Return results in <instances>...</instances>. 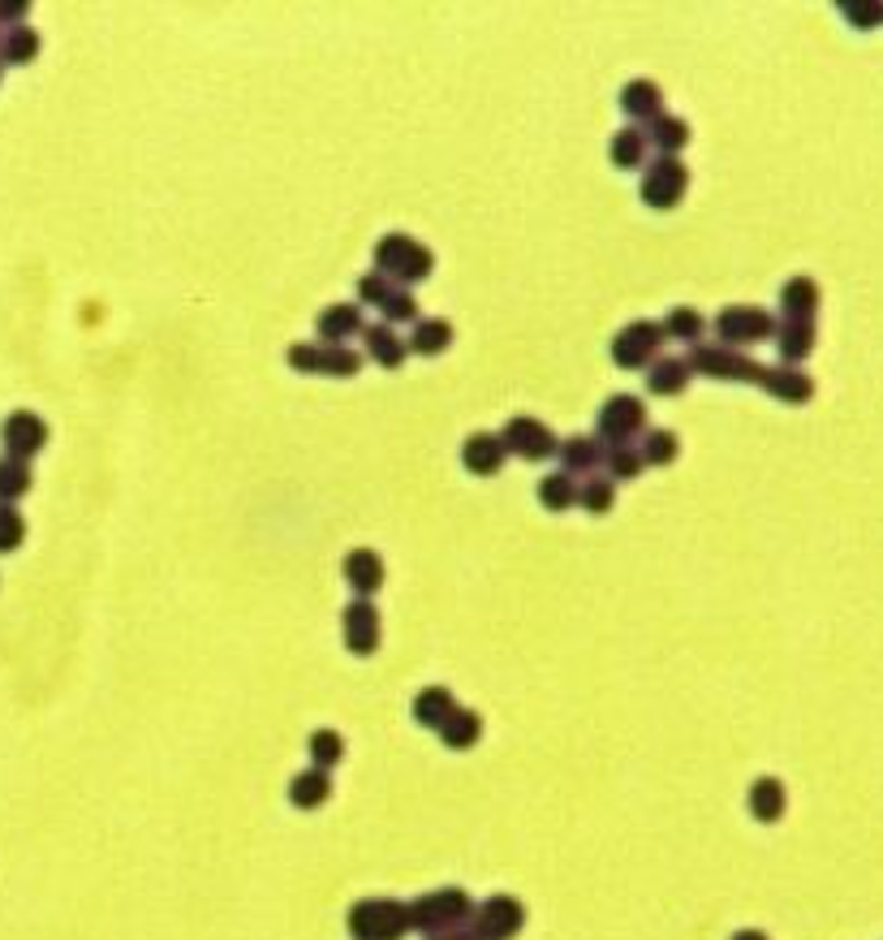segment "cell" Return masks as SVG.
I'll use <instances>...</instances> for the list:
<instances>
[{
    "instance_id": "obj_1",
    "label": "cell",
    "mask_w": 883,
    "mask_h": 940,
    "mask_svg": "<svg viewBox=\"0 0 883 940\" xmlns=\"http://www.w3.org/2000/svg\"><path fill=\"white\" fill-rule=\"evenodd\" d=\"M409 910V932H422V937H444V932H457V928H470V915H475V897L457 884H444V889H431V893H418L414 902H406Z\"/></svg>"
},
{
    "instance_id": "obj_2",
    "label": "cell",
    "mask_w": 883,
    "mask_h": 940,
    "mask_svg": "<svg viewBox=\"0 0 883 940\" xmlns=\"http://www.w3.org/2000/svg\"><path fill=\"white\" fill-rule=\"evenodd\" d=\"M431 268H435V255L418 242V237H409V233H384L380 242H375V272H384L393 286H418V281H427L431 277Z\"/></svg>"
},
{
    "instance_id": "obj_3",
    "label": "cell",
    "mask_w": 883,
    "mask_h": 940,
    "mask_svg": "<svg viewBox=\"0 0 883 940\" xmlns=\"http://www.w3.org/2000/svg\"><path fill=\"white\" fill-rule=\"evenodd\" d=\"M353 940H406L409 910L402 897H358L345 915Z\"/></svg>"
},
{
    "instance_id": "obj_4",
    "label": "cell",
    "mask_w": 883,
    "mask_h": 940,
    "mask_svg": "<svg viewBox=\"0 0 883 940\" xmlns=\"http://www.w3.org/2000/svg\"><path fill=\"white\" fill-rule=\"evenodd\" d=\"M685 190H689V169H685V160H677V155H655L642 169V177H638V195L655 212H669L673 204H681Z\"/></svg>"
},
{
    "instance_id": "obj_5",
    "label": "cell",
    "mask_w": 883,
    "mask_h": 940,
    "mask_svg": "<svg viewBox=\"0 0 883 940\" xmlns=\"http://www.w3.org/2000/svg\"><path fill=\"white\" fill-rule=\"evenodd\" d=\"M669 337H664V324L660 320H634V324H625L616 337H612L608 355L616 367H625V371H638V367H651V362L660 359V346H664Z\"/></svg>"
},
{
    "instance_id": "obj_6",
    "label": "cell",
    "mask_w": 883,
    "mask_h": 940,
    "mask_svg": "<svg viewBox=\"0 0 883 940\" xmlns=\"http://www.w3.org/2000/svg\"><path fill=\"white\" fill-rule=\"evenodd\" d=\"M526 928V906L513 893H491L487 902H478L470 915V932L475 940H518Z\"/></svg>"
},
{
    "instance_id": "obj_7",
    "label": "cell",
    "mask_w": 883,
    "mask_h": 940,
    "mask_svg": "<svg viewBox=\"0 0 883 940\" xmlns=\"http://www.w3.org/2000/svg\"><path fill=\"white\" fill-rule=\"evenodd\" d=\"M776 333V320H771V311H763V306H754V302H733V306H724L720 315H716V337H720V346H754V341H767Z\"/></svg>"
},
{
    "instance_id": "obj_8",
    "label": "cell",
    "mask_w": 883,
    "mask_h": 940,
    "mask_svg": "<svg viewBox=\"0 0 883 940\" xmlns=\"http://www.w3.org/2000/svg\"><path fill=\"white\" fill-rule=\"evenodd\" d=\"M496 436H500L504 453H518L522 462H544V457H556V449H560V436L535 415H513Z\"/></svg>"
},
{
    "instance_id": "obj_9",
    "label": "cell",
    "mask_w": 883,
    "mask_h": 940,
    "mask_svg": "<svg viewBox=\"0 0 883 940\" xmlns=\"http://www.w3.org/2000/svg\"><path fill=\"white\" fill-rule=\"evenodd\" d=\"M689 367L711 375V380H737V384H758L763 362L733 350V346H689Z\"/></svg>"
},
{
    "instance_id": "obj_10",
    "label": "cell",
    "mask_w": 883,
    "mask_h": 940,
    "mask_svg": "<svg viewBox=\"0 0 883 940\" xmlns=\"http://www.w3.org/2000/svg\"><path fill=\"white\" fill-rule=\"evenodd\" d=\"M284 362L293 367V371H319V375H358V367H362V355L358 350H349V346H328V341H298V346H289V355Z\"/></svg>"
},
{
    "instance_id": "obj_11",
    "label": "cell",
    "mask_w": 883,
    "mask_h": 940,
    "mask_svg": "<svg viewBox=\"0 0 883 940\" xmlns=\"http://www.w3.org/2000/svg\"><path fill=\"white\" fill-rule=\"evenodd\" d=\"M647 432V406L634 393H612L600 406V440L604 444H634V436Z\"/></svg>"
},
{
    "instance_id": "obj_12",
    "label": "cell",
    "mask_w": 883,
    "mask_h": 940,
    "mask_svg": "<svg viewBox=\"0 0 883 940\" xmlns=\"http://www.w3.org/2000/svg\"><path fill=\"white\" fill-rule=\"evenodd\" d=\"M340 635H345V648L353 651V655H375L380 639H384L380 608L371 600H349L345 613H340Z\"/></svg>"
},
{
    "instance_id": "obj_13",
    "label": "cell",
    "mask_w": 883,
    "mask_h": 940,
    "mask_svg": "<svg viewBox=\"0 0 883 940\" xmlns=\"http://www.w3.org/2000/svg\"><path fill=\"white\" fill-rule=\"evenodd\" d=\"M0 444H4V457L31 462V457L44 453V444H48V423H44L35 410H13V415H4V423H0Z\"/></svg>"
},
{
    "instance_id": "obj_14",
    "label": "cell",
    "mask_w": 883,
    "mask_h": 940,
    "mask_svg": "<svg viewBox=\"0 0 883 940\" xmlns=\"http://www.w3.org/2000/svg\"><path fill=\"white\" fill-rule=\"evenodd\" d=\"M758 388H763V393H771L776 402H789V406H802V402H811V397H815V380H811L802 367H785V362L763 367Z\"/></svg>"
},
{
    "instance_id": "obj_15",
    "label": "cell",
    "mask_w": 883,
    "mask_h": 940,
    "mask_svg": "<svg viewBox=\"0 0 883 940\" xmlns=\"http://www.w3.org/2000/svg\"><path fill=\"white\" fill-rule=\"evenodd\" d=\"M340 570H345V582L358 591V600H371L388 579V566H384V557L375 548H349Z\"/></svg>"
},
{
    "instance_id": "obj_16",
    "label": "cell",
    "mask_w": 883,
    "mask_h": 940,
    "mask_svg": "<svg viewBox=\"0 0 883 940\" xmlns=\"http://www.w3.org/2000/svg\"><path fill=\"white\" fill-rule=\"evenodd\" d=\"M620 113H625L634 126L655 121V117L664 113V91H660V82H651V78H629V82L620 86Z\"/></svg>"
},
{
    "instance_id": "obj_17",
    "label": "cell",
    "mask_w": 883,
    "mask_h": 940,
    "mask_svg": "<svg viewBox=\"0 0 883 940\" xmlns=\"http://www.w3.org/2000/svg\"><path fill=\"white\" fill-rule=\"evenodd\" d=\"M556 457L565 462V475H600V466H604V440L600 436H569V440H560V449H556Z\"/></svg>"
},
{
    "instance_id": "obj_18",
    "label": "cell",
    "mask_w": 883,
    "mask_h": 940,
    "mask_svg": "<svg viewBox=\"0 0 883 940\" xmlns=\"http://www.w3.org/2000/svg\"><path fill=\"white\" fill-rule=\"evenodd\" d=\"M315 328H319V341H328V346H345L353 333H362V328H367V324H362V306H358V302H333V306H324V311H319Z\"/></svg>"
},
{
    "instance_id": "obj_19",
    "label": "cell",
    "mask_w": 883,
    "mask_h": 940,
    "mask_svg": "<svg viewBox=\"0 0 883 940\" xmlns=\"http://www.w3.org/2000/svg\"><path fill=\"white\" fill-rule=\"evenodd\" d=\"M504 444H500V436L496 432H470L462 440V466L470 471V475H496L500 466H504Z\"/></svg>"
},
{
    "instance_id": "obj_20",
    "label": "cell",
    "mask_w": 883,
    "mask_h": 940,
    "mask_svg": "<svg viewBox=\"0 0 883 940\" xmlns=\"http://www.w3.org/2000/svg\"><path fill=\"white\" fill-rule=\"evenodd\" d=\"M771 337H776L780 362L798 367L802 359H811V350H815V320H780Z\"/></svg>"
},
{
    "instance_id": "obj_21",
    "label": "cell",
    "mask_w": 883,
    "mask_h": 940,
    "mask_svg": "<svg viewBox=\"0 0 883 940\" xmlns=\"http://www.w3.org/2000/svg\"><path fill=\"white\" fill-rule=\"evenodd\" d=\"M746 806L758 824H776V820H785V806H789L785 781H780V777H758V781H750Z\"/></svg>"
},
{
    "instance_id": "obj_22",
    "label": "cell",
    "mask_w": 883,
    "mask_h": 940,
    "mask_svg": "<svg viewBox=\"0 0 883 940\" xmlns=\"http://www.w3.org/2000/svg\"><path fill=\"white\" fill-rule=\"evenodd\" d=\"M689 375H694L689 359H681V355H660V359L647 367V388H651L655 397H677V393L689 388Z\"/></svg>"
},
{
    "instance_id": "obj_23",
    "label": "cell",
    "mask_w": 883,
    "mask_h": 940,
    "mask_svg": "<svg viewBox=\"0 0 883 940\" xmlns=\"http://www.w3.org/2000/svg\"><path fill=\"white\" fill-rule=\"evenodd\" d=\"M457 708H462V704L453 699V691H449V686H422V691L414 695V704H409L414 721L422 724V729H440V724L449 721Z\"/></svg>"
},
{
    "instance_id": "obj_24",
    "label": "cell",
    "mask_w": 883,
    "mask_h": 940,
    "mask_svg": "<svg viewBox=\"0 0 883 940\" xmlns=\"http://www.w3.org/2000/svg\"><path fill=\"white\" fill-rule=\"evenodd\" d=\"M328 794H333V773H324V768H302L289 781V802L298 811H319L328 802Z\"/></svg>"
},
{
    "instance_id": "obj_25",
    "label": "cell",
    "mask_w": 883,
    "mask_h": 940,
    "mask_svg": "<svg viewBox=\"0 0 883 940\" xmlns=\"http://www.w3.org/2000/svg\"><path fill=\"white\" fill-rule=\"evenodd\" d=\"M818 302H823V293H818L815 277H789L780 286V311H785V320H815Z\"/></svg>"
},
{
    "instance_id": "obj_26",
    "label": "cell",
    "mask_w": 883,
    "mask_h": 940,
    "mask_svg": "<svg viewBox=\"0 0 883 940\" xmlns=\"http://www.w3.org/2000/svg\"><path fill=\"white\" fill-rule=\"evenodd\" d=\"M39 48H44V39H39V31L31 22L0 31V66H26V61L39 57Z\"/></svg>"
},
{
    "instance_id": "obj_27",
    "label": "cell",
    "mask_w": 883,
    "mask_h": 940,
    "mask_svg": "<svg viewBox=\"0 0 883 940\" xmlns=\"http://www.w3.org/2000/svg\"><path fill=\"white\" fill-rule=\"evenodd\" d=\"M435 733H440V742L449 751H470V746H478V738H483V717H478L475 708H457Z\"/></svg>"
},
{
    "instance_id": "obj_28",
    "label": "cell",
    "mask_w": 883,
    "mask_h": 940,
    "mask_svg": "<svg viewBox=\"0 0 883 940\" xmlns=\"http://www.w3.org/2000/svg\"><path fill=\"white\" fill-rule=\"evenodd\" d=\"M362 337H367V350H371V359L380 362V367H402V362H406L409 346H406V337H397V328H388V324H367Z\"/></svg>"
},
{
    "instance_id": "obj_29",
    "label": "cell",
    "mask_w": 883,
    "mask_h": 940,
    "mask_svg": "<svg viewBox=\"0 0 883 940\" xmlns=\"http://www.w3.org/2000/svg\"><path fill=\"white\" fill-rule=\"evenodd\" d=\"M647 135H642V126H620V130H612L608 139V160L616 169H638V164H647Z\"/></svg>"
},
{
    "instance_id": "obj_30",
    "label": "cell",
    "mask_w": 883,
    "mask_h": 940,
    "mask_svg": "<svg viewBox=\"0 0 883 940\" xmlns=\"http://www.w3.org/2000/svg\"><path fill=\"white\" fill-rule=\"evenodd\" d=\"M642 135H647V143L651 147H660V155H677L681 147L689 143V121H685V117H673V113H660L655 121L642 126Z\"/></svg>"
},
{
    "instance_id": "obj_31",
    "label": "cell",
    "mask_w": 883,
    "mask_h": 940,
    "mask_svg": "<svg viewBox=\"0 0 883 940\" xmlns=\"http://www.w3.org/2000/svg\"><path fill=\"white\" fill-rule=\"evenodd\" d=\"M414 355H444L449 346H453V324L449 320H440V315H431V320H414V333H409L406 341Z\"/></svg>"
},
{
    "instance_id": "obj_32",
    "label": "cell",
    "mask_w": 883,
    "mask_h": 940,
    "mask_svg": "<svg viewBox=\"0 0 883 940\" xmlns=\"http://www.w3.org/2000/svg\"><path fill=\"white\" fill-rule=\"evenodd\" d=\"M535 497H539V506L544 509H573L578 506V479L573 475H565V471H551L539 479V488H535Z\"/></svg>"
},
{
    "instance_id": "obj_33",
    "label": "cell",
    "mask_w": 883,
    "mask_h": 940,
    "mask_svg": "<svg viewBox=\"0 0 883 940\" xmlns=\"http://www.w3.org/2000/svg\"><path fill=\"white\" fill-rule=\"evenodd\" d=\"M638 453L647 466H669V462H677L681 440L673 428H647V436L638 440Z\"/></svg>"
},
{
    "instance_id": "obj_34",
    "label": "cell",
    "mask_w": 883,
    "mask_h": 940,
    "mask_svg": "<svg viewBox=\"0 0 883 940\" xmlns=\"http://www.w3.org/2000/svg\"><path fill=\"white\" fill-rule=\"evenodd\" d=\"M31 484H35L31 462H18V457H4V453H0V506H13L18 497H26Z\"/></svg>"
},
{
    "instance_id": "obj_35",
    "label": "cell",
    "mask_w": 883,
    "mask_h": 940,
    "mask_svg": "<svg viewBox=\"0 0 883 940\" xmlns=\"http://www.w3.org/2000/svg\"><path fill=\"white\" fill-rule=\"evenodd\" d=\"M702 328H707V320H702V311H694V306H673L669 320H664V337H673L681 346H698V341H702Z\"/></svg>"
},
{
    "instance_id": "obj_36",
    "label": "cell",
    "mask_w": 883,
    "mask_h": 940,
    "mask_svg": "<svg viewBox=\"0 0 883 940\" xmlns=\"http://www.w3.org/2000/svg\"><path fill=\"white\" fill-rule=\"evenodd\" d=\"M306 751H311V768L333 773L340 759H345V738H340L337 729H315L311 742H306Z\"/></svg>"
},
{
    "instance_id": "obj_37",
    "label": "cell",
    "mask_w": 883,
    "mask_h": 940,
    "mask_svg": "<svg viewBox=\"0 0 883 940\" xmlns=\"http://www.w3.org/2000/svg\"><path fill=\"white\" fill-rule=\"evenodd\" d=\"M578 506L591 509V513H604V509L616 506V484L608 475H586L578 479Z\"/></svg>"
},
{
    "instance_id": "obj_38",
    "label": "cell",
    "mask_w": 883,
    "mask_h": 940,
    "mask_svg": "<svg viewBox=\"0 0 883 940\" xmlns=\"http://www.w3.org/2000/svg\"><path fill=\"white\" fill-rule=\"evenodd\" d=\"M604 466H608L612 484L616 479H634L647 462H642V453H638V444H604Z\"/></svg>"
},
{
    "instance_id": "obj_39",
    "label": "cell",
    "mask_w": 883,
    "mask_h": 940,
    "mask_svg": "<svg viewBox=\"0 0 883 940\" xmlns=\"http://www.w3.org/2000/svg\"><path fill=\"white\" fill-rule=\"evenodd\" d=\"M380 311H384V324H388V328H397V324H414V320H418V298L397 286V290L380 302Z\"/></svg>"
},
{
    "instance_id": "obj_40",
    "label": "cell",
    "mask_w": 883,
    "mask_h": 940,
    "mask_svg": "<svg viewBox=\"0 0 883 940\" xmlns=\"http://www.w3.org/2000/svg\"><path fill=\"white\" fill-rule=\"evenodd\" d=\"M840 18L858 31H875V26H883V0H845Z\"/></svg>"
},
{
    "instance_id": "obj_41",
    "label": "cell",
    "mask_w": 883,
    "mask_h": 940,
    "mask_svg": "<svg viewBox=\"0 0 883 940\" xmlns=\"http://www.w3.org/2000/svg\"><path fill=\"white\" fill-rule=\"evenodd\" d=\"M26 539V518L18 513V506H0V553H13Z\"/></svg>"
},
{
    "instance_id": "obj_42",
    "label": "cell",
    "mask_w": 883,
    "mask_h": 940,
    "mask_svg": "<svg viewBox=\"0 0 883 940\" xmlns=\"http://www.w3.org/2000/svg\"><path fill=\"white\" fill-rule=\"evenodd\" d=\"M393 290H397V286H393L384 272H367V277H358V306H362V302L380 306V302H384V298H388Z\"/></svg>"
},
{
    "instance_id": "obj_43",
    "label": "cell",
    "mask_w": 883,
    "mask_h": 940,
    "mask_svg": "<svg viewBox=\"0 0 883 940\" xmlns=\"http://www.w3.org/2000/svg\"><path fill=\"white\" fill-rule=\"evenodd\" d=\"M26 13H31V0H0V31L22 26V22H26Z\"/></svg>"
},
{
    "instance_id": "obj_44",
    "label": "cell",
    "mask_w": 883,
    "mask_h": 940,
    "mask_svg": "<svg viewBox=\"0 0 883 940\" xmlns=\"http://www.w3.org/2000/svg\"><path fill=\"white\" fill-rule=\"evenodd\" d=\"M729 940H771L767 932H758V928H742V932H733Z\"/></svg>"
},
{
    "instance_id": "obj_45",
    "label": "cell",
    "mask_w": 883,
    "mask_h": 940,
    "mask_svg": "<svg viewBox=\"0 0 883 940\" xmlns=\"http://www.w3.org/2000/svg\"><path fill=\"white\" fill-rule=\"evenodd\" d=\"M431 940H475L470 928H457V932H444V937H431Z\"/></svg>"
},
{
    "instance_id": "obj_46",
    "label": "cell",
    "mask_w": 883,
    "mask_h": 940,
    "mask_svg": "<svg viewBox=\"0 0 883 940\" xmlns=\"http://www.w3.org/2000/svg\"><path fill=\"white\" fill-rule=\"evenodd\" d=\"M0 78H4V66H0Z\"/></svg>"
}]
</instances>
